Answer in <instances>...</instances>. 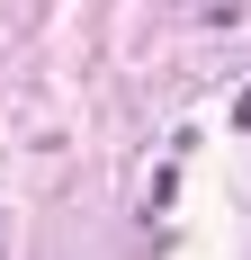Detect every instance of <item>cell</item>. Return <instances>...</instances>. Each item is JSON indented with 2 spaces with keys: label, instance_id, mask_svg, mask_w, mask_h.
<instances>
[]
</instances>
